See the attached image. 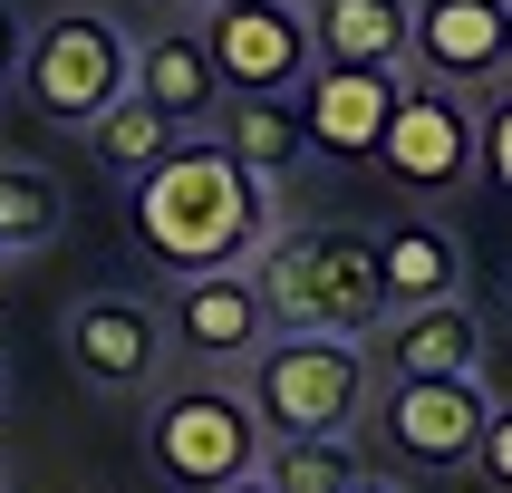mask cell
<instances>
[{
  "mask_svg": "<svg viewBox=\"0 0 512 493\" xmlns=\"http://www.w3.org/2000/svg\"><path fill=\"white\" fill-rule=\"evenodd\" d=\"M126 223H136L145 261L155 271H242V261L281 232L271 213V184H261L223 136H174L155 165L136 174V194H126Z\"/></svg>",
  "mask_w": 512,
  "mask_h": 493,
  "instance_id": "cell-1",
  "label": "cell"
},
{
  "mask_svg": "<svg viewBox=\"0 0 512 493\" xmlns=\"http://www.w3.org/2000/svg\"><path fill=\"white\" fill-rule=\"evenodd\" d=\"M271 329H329V339H377L387 281H377V232L319 223V232H271L252 252Z\"/></svg>",
  "mask_w": 512,
  "mask_h": 493,
  "instance_id": "cell-2",
  "label": "cell"
},
{
  "mask_svg": "<svg viewBox=\"0 0 512 493\" xmlns=\"http://www.w3.org/2000/svg\"><path fill=\"white\" fill-rule=\"evenodd\" d=\"M242 397L271 435H348L377 397L368 339H329V329H271L242 358Z\"/></svg>",
  "mask_w": 512,
  "mask_h": 493,
  "instance_id": "cell-3",
  "label": "cell"
},
{
  "mask_svg": "<svg viewBox=\"0 0 512 493\" xmlns=\"http://www.w3.org/2000/svg\"><path fill=\"white\" fill-rule=\"evenodd\" d=\"M261 445H271V426H261L252 397L223 387V377L165 387V397L145 406V464H155L165 493H223V484H242V474H261Z\"/></svg>",
  "mask_w": 512,
  "mask_h": 493,
  "instance_id": "cell-4",
  "label": "cell"
},
{
  "mask_svg": "<svg viewBox=\"0 0 512 493\" xmlns=\"http://www.w3.org/2000/svg\"><path fill=\"white\" fill-rule=\"evenodd\" d=\"M136 87V39L107 20V10H58V20L29 29L20 49V97L58 126H87V116Z\"/></svg>",
  "mask_w": 512,
  "mask_h": 493,
  "instance_id": "cell-5",
  "label": "cell"
},
{
  "mask_svg": "<svg viewBox=\"0 0 512 493\" xmlns=\"http://www.w3.org/2000/svg\"><path fill=\"white\" fill-rule=\"evenodd\" d=\"M194 39L213 58V78H223V97H290L319 68L300 0H203Z\"/></svg>",
  "mask_w": 512,
  "mask_h": 493,
  "instance_id": "cell-6",
  "label": "cell"
},
{
  "mask_svg": "<svg viewBox=\"0 0 512 493\" xmlns=\"http://www.w3.org/2000/svg\"><path fill=\"white\" fill-rule=\"evenodd\" d=\"M493 397H484V368L474 377H387V397H377V435H387V455L397 464H474V435H484Z\"/></svg>",
  "mask_w": 512,
  "mask_h": 493,
  "instance_id": "cell-7",
  "label": "cell"
},
{
  "mask_svg": "<svg viewBox=\"0 0 512 493\" xmlns=\"http://www.w3.org/2000/svg\"><path fill=\"white\" fill-rule=\"evenodd\" d=\"M377 165L397 174L406 194H455L464 174H474V107H464V87H397V116H387V136H377Z\"/></svg>",
  "mask_w": 512,
  "mask_h": 493,
  "instance_id": "cell-8",
  "label": "cell"
},
{
  "mask_svg": "<svg viewBox=\"0 0 512 493\" xmlns=\"http://www.w3.org/2000/svg\"><path fill=\"white\" fill-rule=\"evenodd\" d=\"M397 87H406V68H339V58H319L310 78L290 87L300 97V126H310V155L377 165V136L397 116Z\"/></svg>",
  "mask_w": 512,
  "mask_h": 493,
  "instance_id": "cell-9",
  "label": "cell"
},
{
  "mask_svg": "<svg viewBox=\"0 0 512 493\" xmlns=\"http://www.w3.org/2000/svg\"><path fill=\"white\" fill-rule=\"evenodd\" d=\"M58 348L87 387H145L165 368V319L145 310L136 290H87L78 310L58 319Z\"/></svg>",
  "mask_w": 512,
  "mask_h": 493,
  "instance_id": "cell-10",
  "label": "cell"
},
{
  "mask_svg": "<svg viewBox=\"0 0 512 493\" xmlns=\"http://www.w3.org/2000/svg\"><path fill=\"white\" fill-rule=\"evenodd\" d=\"M165 329L184 358H203V368H242L261 339H271V310H261V281L252 261L242 271H184L165 300Z\"/></svg>",
  "mask_w": 512,
  "mask_h": 493,
  "instance_id": "cell-11",
  "label": "cell"
},
{
  "mask_svg": "<svg viewBox=\"0 0 512 493\" xmlns=\"http://www.w3.org/2000/svg\"><path fill=\"white\" fill-rule=\"evenodd\" d=\"M406 58L435 87H493L503 78V0H416L406 10Z\"/></svg>",
  "mask_w": 512,
  "mask_h": 493,
  "instance_id": "cell-12",
  "label": "cell"
},
{
  "mask_svg": "<svg viewBox=\"0 0 512 493\" xmlns=\"http://www.w3.org/2000/svg\"><path fill=\"white\" fill-rule=\"evenodd\" d=\"M377 358L387 377H474L484 368V319L455 300H426V310H387L377 319Z\"/></svg>",
  "mask_w": 512,
  "mask_h": 493,
  "instance_id": "cell-13",
  "label": "cell"
},
{
  "mask_svg": "<svg viewBox=\"0 0 512 493\" xmlns=\"http://www.w3.org/2000/svg\"><path fill=\"white\" fill-rule=\"evenodd\" d=\"M377 281H387V310H426V300H455L464 290V242L426 213L377 232Z\"/></svg>",
  "mask_w": 512,
  "mask_h": 493,
  "instance_id": "cell-14",
  "label": "cell"
},
{
  "mask_svg": "<svg viewBox=\"0 0 512 493\" xmlns=\"http://www.w3.org/2000/svg\"><path fill=\"white\" fill-rule=\"evenodd\" d=\"M136 97H155V107H165L184 136L223 116V78H213V58H203V39H194V29L136 39Z\"/></svg>",
  "mask_w": 512,
  "mask_h": 493,
  "instance_id": "cell-15",
  "label": "cell"
},
{
  "mask_svg": "<svg viewBox=\"0 0 512 493\" xmlns=\"http://www.w3.org/2000/svg\"><path fill=\"white\" fill-rule=\"evenodd\" d=\"M406 10L416 0H310V49L339 68H406Z\"/></svg>",
  "mask_w": 512,
  "mask_h": 493,
  "instance_id": "cell-16",
  "label": "cell"
},
{
  "mask_svg": "<svg viewBox=\"0 0 512 493\" xmlns=\"http://www.w3.org/2000/svg\"><path fill=\"white\" fill-rule=\"evenodd\" d=\"M213 136L242 155V165L261 174V184H281L300 155H310V126H300V97H223V116H213Z\"/></svg>",
  "mask_w": 512,
  "mask_h": 493,
  "instance_id": "cell-17",
  "label": "cell"
},
{
  "mask_svg": "<svg viewBox=\"0 0 512 493\" xmlns=\"http://www.w3.org/2000/svg\"><path fill=\"white\" fill-rule=\"evenodd\" d=\"M78 136H87V155H97L107 174H126V184H136V174L155 165V155H165V145L184 136V126H174V116L155 107V97H136V87H126V97H107V107L87 116Z\"/></svg>",
  "mask_w": 512,
  "mask_h": 493,
  "instance_id": "cell-18",
  "label": "cell"
},
{
  "mask_svg": "<svg viewBox=\"0 0 512 493\" xmlns=\"http://www.w3.org/2000/svg\"><path fill=\"white\" fill-rule=\"evenodd\" d=\"M261 474H271V493H348L368 464H358L348 435H271L261 445Z\"/></svg>",
  "mask_w": 512,
  "mask_h": 493,
  "instance_id": "cell-19",
  "label": "cell"
},
{
  "mask_svg": "<svg viewBox=\"0 0 512 493\" xmlns=\"http://www.w3.org/2000/svg\"><path fill=\"white\" fill-rule=\"evenodd\" d=\"M58 223H68V194L39 165H10L0 155V242L10 252H39V242H58Z\"/></svg>",
  "mask_w": 512,
  "mask_h": 493,
  "instance_id": "cell-20",
  "label": "cell"
},
{
  "mask_svg": "<svg viewBox=\"0 0 512 493\" xmlns=\"http://www.w3.org/2000/svg\"><path fill=\"white\" fill-rule=\"evenodd\" d=\"M474 174H484L493 194H512V87L474 116Z\"/></svg>",
  "mask_w": 512,
  "mask_h": 493,
  "instance_id": "cell-21",
  "label": "cell"
},
{
  "mask_svg": "<svg viewBox=\"0 0 512 493\" xmlns=\"http://www.w3.org/2000/svg\"><path fill=\"white\" fill-rule=\"evenodd\" d=\"M474 474H484L493 493H512V406L484 416V435H474Z\"/></svg>",
  "mask_w": 512,
  "mask_h": 493,
  "instance_id": "cell-22",
  "label": "cell"
},
{
  "mask_svg": "<svg viewBox=\"0 0 512 493\" xmlns=\"http://www.w3.org/2000/svg\"><path fill=\"white\" fill-rule=\"evenodd\" d=\"M20 49H29V29H20V10L0 0V87H20Z\"/></svg>",
  "mask_w": 512,
  "mask_h": 493,
  "instance_id": "cell-23",
  "label": "cell"
},
{
  "mask_svg": "<svg viewBox=\"0 0 512 493\" xmlns=\"http://www.w3.org/2000/svg\"><path fill=\"white\" fill-rule=\"evenodd\" d=\"M348 493H406V484H387V474H358V484H348Z\"/></svg>",
  "mask_w": 512,
  "mask_h": 493,
  "instance_id": "cell-24",
  "label": "cell"
},
{
  "mask_svg": "<svg viewBox=\"0 0 512 493\" xmlns=\"http://www.w3.org/2000/svg\"><path fill=\"white\" fill-rule=\"evenodd\" d=\"M223 493H271V474H242V484H223Z\"/></svg>",
  "mask_w": 512,
  "mask_h": 493,
  "instance_id": "cell-25",
  "label": "cell"
},
{
  "mask_svg": "<svg viewBox=\"0 0 512 493\" xmlns=\"http://www.w3.org/2000/svg\"><path fill=\"white\" fill-rule=\"evenodd\" d=\"M503 78H512V0H503Z\"/></svg>",
  "mask_w": 512,
  "mask_h": 493,
  "instance_id": "cell-26",
  "label": "cell"
},
{
  "mask_svg": "<svg viewBox=\"0 0 512 493\" xmlns=\"http://www.w3.org/2000/svg\"><path fill=\"white\" fill-rule=\"evenodd\" d=\"M165 10H203V0H165Z\"/></svg>",
  "mask_w": 512,
  "mask_h": 493,
  "instance_id": "cell-27",
  "label": "cell"
},
{
  "mask_svg": "<svg viewBox=\"0 0 512 493\" xmlns=\"http://www.w3.org/2000/svg\"><path fill=\"white\" fill-rule=\"evenodd\" d=\"M0 271H10V242H0Z\"/></svg>",
  "mask_w": 512,
  "mask_h": 493,
  "instance_id": "cell-28",
  "label": "cell"
},
{
  "mask_svg": "<svg viewBox=\"0 0 512 493\" xmlns=\"http://www.w3.org/2000/svg\"><path fill=\"white\" fill-rule=\"evenodd\" d=\"M503 329H512V300H503Z\"/></svg>",
  "mask_w": 512,
  "mask_h": 493,
  "instance_id": "cell-29",
  "label": "cell"
}]
</instances>
